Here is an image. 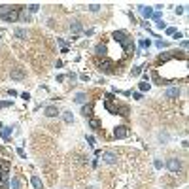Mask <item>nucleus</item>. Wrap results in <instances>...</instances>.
I'll return each instance as SVG.
<instances>
[{"mask_svg": "<svg viewBox=\"0 0 189 189\" xmlns=\"http://www.w3.org/2000/svg\"><path fill=\"white\" fill-rule=\"evenodd\" d=\"M112 38H114L117 44H121V47H123L125 51H131L132 47H134V44H132V38H129L127 32H123V30H115L114 34H112Z\"/></svg>", "mask_w": 189, "mask_h": 189, "instance_id": "f257e3e1", "label": "nucleus"}, {"mask_svg": "<svg viewBox=\"0 0 189 189\" xmlns=\"http://www.w3.org/2000/svg\"><path fill=\"white\" fill-rule=\"evenodd\" d=\"M19 10H21V6H11V11L6 15V17H2L6 23H15L19 21Z\"/></svg>", "mask_w": 189, "mask_h": 189, "instance_id": "f03ea898", "label": "nucleus"}, {"mask_svg": "<svg viewBox=\"0 0 189 189\" xmlns=\"http://www.w3.org/2000/svg\"><path fill=\"white\" fill-rule=\"evenodd\" d=\"M167 168H168L170 172H180V170H182V161H180L178 157L168 159V161H167Z\"/></svg>", "mask_w": 189, "mask_h": 189, "instance_id": "7ed1b4c3", "label": "nucleus"}, {"mask_svg": "<svg viewBox=\"0 0 189 189\" xmlns=\"http://www.w3.org/2000/svg\"><path fill=\"white\" fill-rule=\"evenodd\" d=\"M96 64H98V68L102 72H106V74H112V72H114V63H112L110 59H106V57H104L102 61H98Z\"/></svg>", "mask_w": 189, "mask_h": 189, "instance_id": "20e7f679", "label": "nucleus"}, {"mask_svg": "<svg viewBox=\"0 0 189 189\" xmlns=\"http://www.w3.org/2000/svg\"><path fill=\"white\" fill-rule=\"evenodd\" d=\"M10 78H11V79H25V78H27L25 68H21V66L11 68V70H10Z\"/></svg>", "mask_w": 189, "mask_h": 189, "instance_id": "39448f33", "label": "nucleus"}, {"mask_svg": "<svg viewBox=\"0 0 189 189\" xmlns=\"http://www.w3.org/2000/svg\"><path fill=\"white\" fill-rule=\"evenodd\" d=\"M100 157H102V161L106 164H115V163H117V155H115L114 151H102Z\"/></svg>", "mask_w": 189, "mask_h": 189, "instance_id": "423d86ee", "label": "nucleus"}, {"mask_svg": "<svg viewBox=\"0 0 189 189\" xmlns=\"http://www.w3.org/2000/svg\"><path fill=\"white\" fill-rule=\"evenodd\" d=\"M82 115H83V117H87V119L93 117V104H91V102H85L82 106Z\"/></svg>", "mask_w": 189, "mask_h": 189, "instance_id": "0eeeda50", "label": "nucleus"}, {"mask_svg": "<svg viewBox=\"0 0 189 189\" xmlns=\"http://www.w3.org/2000/svg\"><path fill=\"white\" fill-rule=\"evenodd\" d=\"M114 136L115 138H127L129 136V129L125 125H121V127H115V131H114Z\"/></svg>", "mask_w": 189, "mask_h": 189, "instance_id": "6e6552de", "label": "nucleus"}, {"mask_svg": "<svg viewBox=\"0 0 189 189\" xmlns=\"http://www.w3.org/2000/svg\"><path fill=\"white\" fill-rule=\"evenodd\" d=\"M44 115H46V117H57V115H59V108L57 106H46Z\"/></svg>", "mask_w": 189, "mask_h": 189, "instance_id": "1a4fd4ad", "label": "nucleus"}, {"mask_svg": "<svg viewBox=\"0 0 189 189\" xmlns=\"http://www.w3.org/2000/svg\"><path fill=\"white\" fill-rule=\"evenodd\" d=\"M182 95V89H180V87H172V89H168L167 93H164V96H167V98H178V96Z\"/></svg>", "mask_w": 189, "mask_h": 189, "instance_id": "9d476101", "label": "nucleus"}, {"mask_svg": "<svg viewBox=\"0 0 189 189\" xmlns=\"http://www.w3.org/2000/svg\"><path fill=\"white\" fill-rule=\"evenodd\" d=\"M95 53H96V57H106V53H108V47H106V44H98V46L95 47Z\"/></svg>", "mask_w": 189, "mask_h": 189, "instance_id": "9b49d317", "label": "nucleus"}, {"mask_svg": "<svg viewBox=\"0 0 189 189\" xmlns=\"http://www.w3.org/2000/svg\"><path fill=\"white\" fill-rule=\"evenodd\" d=\"M82 30H83V25L79 21H72L70 23V32H72V34H79Z\"/></svg>", "mask_w": 189, "mask_h": 189, "instance_id": "f8f14e48", "label": "nucleus"}, {"mask_svg": "<svg viewBox=\"0 0 189 189\" xmlns=\"http://www.w3.org/2000/svg\"><path fill=\"white\" fill-rule=\"evenodd\" d=\"M87 98H89V96H87V93H76V96H74V102L76 104H85L87 102Z\"/></svg>", "mask_w": 189, "mask_h": 189, "instance_id": "ddd939ff", "label": "nucleus"}, {"mask_svg": "<svg viewBox=\"0 0 189 189\" xmlns=\"http://www.w3.org/2000/svg\"><path fill=\"white\" fill-rule=\"evenodd\" d=\"M138 11H140V13H142L146 19H150L151 15H153V10H151V8H148V6H138Z\"/></svg>", "mask_w": 189, "mask_h": 189, "instance_id": "4468645a", "label": "nucleus"}, {"mask_svg": "<svg viewBox=\"0 0 189 189\" xmlns=\"http://www.w3.org/2000/svg\"><path fill=\"white\" fill-rule=\"evenodd\" d=\"M0 136L8 142V140L11 138V127H2V129H0Z\"/></svg>", "mask_w": 189, "mask_h": 189, "instance_id": "2eb2a0df", "label": "nucleus"}, {"mask_svg": "<svg viewBox=\"0 0 189 189\" xmlns=\"http://www.w3.org/2000/svg\"><path fill=\"white\" fill-rule=\"evenodd\" d=\"M117 114H119V115H123V117H127V115L131 114V110H129L127 104H117Z\"/></svg>", "mask_w": 189, "mask_h": 189, "instance_id": "dca6fc26", "label": "nucleus"}, {"mask_svg": "<svg viewBox=\"0 0 189 189\" xmlns=\"http://www.w3.org/2000/svg\"><path fill=\"white\" fill-rule=\"evenodd\" d=\"M15 38H19V40H27V36H29V30L27 29H15Z\"/></svg>", "mask_w": 189, "mask_h": 189, "instance_id": "f3484780", "label": "nucleus"}, {"mask_svg": "<svg viewBox=\"0 0 189 189\" xmlns=\"http://www.w3.org/2000/svg\"><path fill=\"white\" fill-rule=\"evenodd\" d=\"M30 183L34 185V189H44V183H42V180H40L38 176H32V178H30Z\"/></svg>", "mask_w": 189, "mask_h": 189, "instance_id": "a211bd4d", "label": "nucleus"}, {"mask_svg": "<svg viewBox=\"0 0 189 189\" xmlns=\"http://www.w3.org/2000/svg\"><path fill=\"white\" fill-rule=\"evenodd\" d=\"M63 121H64V123H68V125H70V123H74V114H72L70 110L64 112V114H63Z\"/></svg>", "mask_w": 189, "mask_h": 189, "instance_id": "6ab92c4d", "label": "nucleus"}, {"mask_svg": "<svg viewBox=\"0 0 189 189\" xmlns=\"http://www.w3.org/2000/svg\"><path fill=\"white\" fill-rule=\"evenodd\" d=\"M19 19H21V21H27V23L30 21V15H29V11H27L25 8H21V10H19Z\"/></svg>", "mask_w": 189, "mask_h": 189, "instance_id": "aec40b11", "label": "nucleus"}, {"mask_svg": "<svg viewBox=\"0 0 189 189\" xmlns=\"http://www.w3.org/2000/svg\"><path fill=\"white\" fill-rule=\"evenodd\" d=\"M104 106H106V110L110 112V114H117V104H112V102H104Z\"/></svg>", "mask_w": 189, "mask_h": 189, "instance_id": "412c9836", "label": "nucleus"}, {"mask_svg": "<svg viewBox=\"0 0 189 189\" xmlns=\"http://www.w3.org/2000/svg\"><path fill=\"white\" fill-rule=\"evenodd\" d=\"M10 187H11V189H21V180H19V178H15V176H13V178H11V183H10Z\"/></svg>", "mask_w": 189, "mask_h": 189, "instance_id": "4be33fe9", "label": "nucleus"}, {"mask_svg": "<svg viewBox=\"0 0 189 189\" xmlns=\"http://www.w3.org/2000/svg\"><path fill=\"white\" fill-rule=\"evenodd\" d=\"M11 11V6H0V17H6Z\"/></svg>", "mask_w": 189, "mask_h": 189, "instance_id": "5701e85b", "label": "nucleus"}, {"mask_svg": "<svg viewBox=\"0 0 189 189\" xmlns=\"http://www.w3.org/2000/svg\"><path fill=\"white\" fill-rule=\"evenodd\" d=\"M159 142L161 144H167L168 142V134H167V132H159Z\"/></svg>", "mask_w": 189, "mask_h": 189, "instance_id": "b1692460", "label": "nucleus"}, {"mask_svg": "<svg viewBox=\"0 0 189 189\" xmlns=\"http://www.w3.org/2000/svg\"><path fill=\"white\" fill-rule=\"evenodd\" d=\"M98 125H100L98 119H93V117L89 119V127H91V129H98Z\"/></svg>", "mask_w": 189, "mask_h": 189, "instance_id": "393cba45", "label": "nucleus"}, {"mask_svg": "<svg viewBox=\"0 0 189 189\" xmlns=\"http://www.w3.org/2000/svg\"><path fill=\"white\" fill-rule=\"evenodd\" d=\"M150 87H151V83H148V82L140 83V91H142V93H144V91H150Z\"/></svg>", "mask_w": 189, "mask_h": 189, "instance_id": "a878e982", "label": "nucleus"}, {"mask_svg": "<svg viewBox=\"0 0 189 189\" xmlns=\"http://www.w3.org/2000/svg\"><path fill=\"white\" fill-rule=\"evenodd\" d=\"M0 168H2V170H8V172H10V163H8V161H0Z\"/></svg>", "mask_w": 189, "mask_h": 189, "instance_id": "bb28decb", "label": "nucleus"}, {"mask_svg": "<svg viewBox=\"0 0 189 189\" xmlns=\"http://www.w3.org/2000/svg\"><path fill=\"white\" fill-rule=\"evenodd\" d=\"M155 46H157L159 49H163V47H168V42H163V40H159V42H155Z\"/></svg>", "mask_w": 189, "mask_h": 189, "instance_id": "cd10ccee", "label": "nucleus"}, {"mask_svg": "<svg viewBox=\"0 0 189 189\" xmlns=\"http://www.w3.org/2000/svg\"><path fill=\"white\" fill-rule=\"evenodd\" d=\"M38 10H40L38 4H30V6H29V11H30V13H34V11H38Z\"/></svg>", "mask_w": 189, "mask_h": 189, "instance_id": "c85d7f7f", "label": "nucleus"}, {"mask_svg": "<svg viewBox=\"0 0 189 189\" xmlns=\"http://www.w3.org/2000/svg\"><path fill=\"white\" fill-rule=\"evenodd\" d=\"M100 8H102L100 4H89V10H91V11H98Z\"/></svg>", "mask_w": 189, "mask_h": 189, "instance_id": "c756f323", "label": "nucleus"}, {"mask_svg": "<svg viewBox=\"0 0 189 189\" xmlns=\"http://www.w3.org/2000/svg\"><path fill=\"white\" fill-rule=\"evenodd\" d=\"M155 25H157V29H159V30H164V29H167V25H164V21H157V23H155Z\"/></svg>", "mask_w": 189, "mask_h": 189, "instance_id": "7c9ffc66", "label": "nucleus"}, {"mask_svg": "<svg viewBox=\"0 0 189 189\" xmlns=\"http://www.w3.org/2000/svg\"><path fill=\"white\" fill-rule=\"evenodd\" d=\"M183 11H185V6H178L176 8V15H182Z\"/></svg>", "mask_w": 189, "mask_h": 189, "instance_id": "2f4dec72", "label": "nucleus"}, {"mask_svg": "<svg viewBox=\"0 0 189 189\" xmlns=\"http://www.w3.org/2000/svg\"><path fill=\"white\" fill-rule=\"evenodd\" d=\"M140 72H142V66H134L132 68V76H138Z\"/></svg>", "mask_w": 189, "mask_h": 189, "instance_id": "473e14b6", "label": "nucleus"}, {"mask_svg": "<svg viewBox=\"0 0 189 189\" xmlns=\"http://www.w3.org/2000/svg\"><path fill=\"white\" fill-rule=\"evenodd\" d=\"M17 155H19V157H21V159H27V153H25V151L21 150V148H17Z\"/></svg>", "mask_w": 189, "mask_h": 189, "instance_id": "72a5a7b5", "label": "nucleus"}, {"mask_svg": "<svg viewBox=\"0 0 189 189\" xmlns=\"http://www.w3.org/2000/svg\"><path fill=\"white\" fill-rule=\"evenodd\" d=\"M164 30H167V34H168V36H172V34L176 32V29H174V27H168V29H164Z\"/></svg>", "mask_w": 189, "mask_h": 189, "instance_id": "f704fd0d", "label": "nucleus"}, {"mask_svg": "<svg viewBox=\"0 0 189 189\" xmlns=\"http://www.w3.org/2000/svg\"><path fill=\"white\" fill-rule=\"evenodd\" d=\"M155 168H163V161H161V159H155Z\"/></svg>", "mask_w": 189, "mask_h": 189, "instance_id": "c9c22d12", "label": "nucleus"}, {"mask_svg": "<svg viewBox=\"0 0 189 189\" xmlns=\"http://www.w3.org/2000/svg\"><path fill=\"white\" fill-rule=\"evenodd\" d=\"M66 78H68V79H70V82H76V79H78V76H76V74H74V72H72V74H68V76H66Z\"/></svg>", "mask_w": 189, "mask_h": 189, "instance_id": "e433bc0d", "label": "nucleus"}, {"mask_svg": "<svg viewBox=\"0 0 189 189\" xmlns=\"http://www.w3.org/2000/svg\"><path fill=\"white\" fill-rule=\"evenodd\" d=\"M87 144H89V146H95V136H87Z\"/></svg>", "mask_w": 189, "mask_h": 189, "instance_id": "4c0bfd02", "label": "nucleus"}, {"mask_svg": "<svg viewBox=\"0 0 189 189\" xmlns=\"http://www.w3.org/2000/svg\"><path fill=\"white\" fill-rule=\"evenodd\" d=\"M140 46H142V47H150L151 42H150V40H144V42H140Z\"/></svg>", "mask_w": 189, "mask_h": 189, "instance_id": "58836bf2", "label": "nucleus"}, {"mask_svg": "<svg viewBox=\"0 0 189 189\" xmlns=\"http://www.w3.org/2000/svg\"><path fill=\"white\" fill-rule=\"evenodd\" d=\"M11 106V100H6V102H0V108H8Z\"/></svg>", "mask_w": 189, "mask_h": 189, "instance_id": "ea45409f", "label": "nucleus"}, {"mask_svg": "<svg viewBox=\"0 0 189 189\" xmlns=\"http://www.w3.org/2000/svg\"><path fill=\"white\" fill-rule=\"evenodd\" d=\"M132 98H134V100H142V93H134V95H132Z\"/></svg>", "mask_w": 189, "mask_h": 189, "instance_id": "a19ab883", "label": "nucleus"}, {"mask_svg": "<svg viewBox=\"0 0 189 189\" xmlns=\"http://www.w3.org/2000/svg\"><path fill=\"white\" fill-rule=\"evenodd\" d=\"M21 98H25V100H29V98H30V95H29V93H21Z\"/></svg>", "mask_w": 189, "mask_h": 189, "instance_id": "79ce46f5", "label": "nucleus"}, {"mask_svg": "<svg viewBox=\"0 0 189 189\" xmlns=\"http://www.w3.org/2000/svg\"><path fill=\"white\" fill-rule=\"evenodd\" d=\"M79 78H82L83 82H89V76H87V74H82V76H79Z\"/></svg>", "mask_w": 189, "mask_h": 189, "instance_id": "37998d69", "label": "nucleus"}, {"mask_svg": "<svg viewBox=\"0 0 189 189\" xmlns=\"http://www.w3.org/2000/svg\"><path fill=\"white\" fill-rule=\"evenodd\" d=\"M172 36H174V38H176V40H180V38H183V36H182V34H180V32H174V34H172Z\"/></svg>", "mask_w": 189, "mask_h": 189, "instance_id": "c03bdc74", "label": "nucleus"}, {"mask_svg": "<svg viewBox=\"0 0 189 189\" xmlns=\"http://www.w3.org/2000/svg\"><path fill=\"white\" fill-rule=\"evenodd\" d=\"M2 189H10V182H8V183H2Z\"/></svg>", "mask_w": 189, "mask_h": 189, "instance_id": "a18cd8bd", "label": "nucleus"}, {"mask_svg": "<svg viewBox=\"0 0 189 189\" xmlns=\"http://www.w3.org/2000/svg\"><path fill=\"white\" fill-rule=\"evenodd\" d=\"M87 189H96V187H95V185H91V187H87Z\"/></svg>", "mask_w": 189, "mask_h": 189, "instance_id": "49530a36", "label": "nucleus"}]
</instances>
